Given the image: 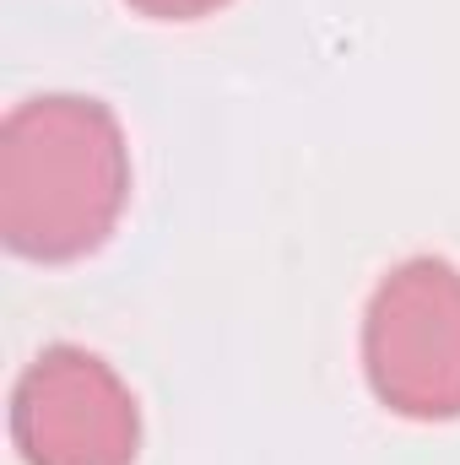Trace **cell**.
I'll list each match as a JSON object with an SVG mask.
<instances>
[{"label": "cell", "instance_id": "cell-4", "mask_svg": "<svg viewBox=\"0 0 460 465\" xmlns=\"http://www.w3.org/2000/svg\"><path fill=\"white\" fill-rule=\"evenodd\" d=\"M125 5L141 11V16H152V22H195V16L223 11L228 0H125Z\"/></svg>", "mask_w": 460, "mask_h": 465}, {"label": "cell", "instance_id": "cell-2", "mask_svg": "<svg viewBox=\"0 0 460 465\" xmlns=\"http://www.w3.org/2000/svg\"><path fill=\"white\" fill-rule=\"evenodd\" d=\"M363 373L395 417H460V265L412 254L379 276L363 309Z\"/></svg>", "mask_w": 460, "mask_h": 465}, {"label": "cell", "instance_id": "cell-3", "mask_svg": "<svg viewBox=\"0 0 460 465\" xmlns=\"http://www.w3.org/2000/svg\"><path fill=\"white\" fill-rule=\"evenodd\" d=\"M11 444L27 465H135L141 411L98 351L60 341L11 390Z\"/></svg>", "mask_w": 460, "mask_h": 465}, {"label": "cell", "instance_id": "cell-1", "mask_svg": "<svg viewBox=\"0 0 460 465\" xmlns=\"http://www.w3.org/2000/svg\"><path fill=\"white\" fill-rule=\"evenodd\" d=\"M130 201V146L104 98L38 93L0 124V238L22 260L93 254Z\"/></svg>", "mask_w": 460, "mask_h": 465}]
</instances>
